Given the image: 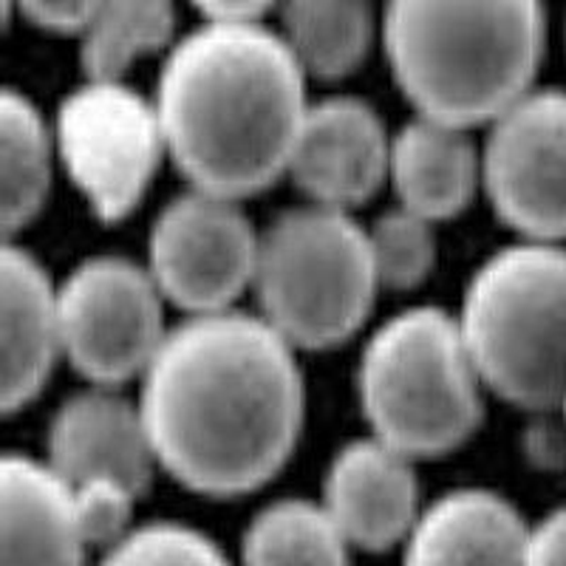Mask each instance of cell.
Masks as SVG:
<instances>
[{
    "label": "cell",
    "instance_id": "cell-3",
    "mask_svg": "<svg viewBox=\"0 0 566 566\" xmlns=\"http://www.w3.org/2000/svg\"><path fill=\"white\" fill-rule=\"evenodd\" d=\"M382 40L417 114L468 130L490 125L535 88L547 12L533 0H399L382 12Z\"/></svg>",
    "mask_w": 566,
    "mask_h": 566
},
{
    "label": "cell",
    "instance_id": "cell-29",
    "mask_svg": "<svg viewBox=\"0 0 566 566\" xmlns=\"http://www.w3.org/2000/svg\"><path fill=\"white\" fill-rule=\"evenodd\" d=\"M560 413H564V417H566V406H564V411H560Z\"/></svg>",
    "mask_w": 566,
    "mask_h": 566
},
{
    "label": "cell",
    "instance_id": "cell-14",
    "mask_svg": "<svg viewBox=\"0 0 566 566\" xmlns=\"http://www.w3.org/2000/svg\"><path fill=\"white\" fill-rule=\"evenodd\" d=\"M60 340L57 286L38 258L12 241L0 255V406H29L52 374Z\"/></svg>",
    "mask_w": 566,
    "mask_h": 566
},
{
    "label": "cell",
    "instance_id": "cell-22",
    "mask_svg": "<svg viewBox=\"0 0 566 566\" xmlns=\"http://www.w3.org/2000/svg\"><path fill=\"white\" fill-rule=\"evenodd\" d=\"M366 232L380 286L411 290L431 275L437 264L433 221L422 219L406 207H394V210L380 212Z\"/></svg>",
    "mask_w": 566,
    "mask_h": 566
},
{
    "label": "cell",
    "instance_id": "cell-18",
    "mask_svg": "<svg viewBox=\"0 0 566 566\" xmlns=\"http://www.w3.org/2000/svg\"><path fill=\"white\" fill-rule=\"evenodd\" d=\"M54 134L18 88L0 94V221L7 241L43 207L52 181Z\"/></svg>",
    "mask_w": 566,
    "mask_h": 566
},
{
    "label": "cell",
    "instance_id": "cell-5",
    "mask_svg": "<svg viewBox=\"0 0 566 566\" xmlns=\"http://www.w3.org/2000/svg\"><path fill=\"white\" fill-rule=\"evenodd\" d=\"M482 388L457 315L439 306L388 317L357 366L360 408L374 437L411 459L453 451L476 431Z\"/></svg>",
    "mask_w": 566,
    "mask_h": 566
},
{
    "label": "cell",
    "instance_id": "cell-13",
    "mask_svg": "<svg viewBox=\"0 0 566 566\" xmlns=\"http://www.w3.org/2000/svg\"><path fill=\"white\" fill-rule=\"evenodd\" d=\"M413 459L371 437L352 439L332 457L323 479V510L352 547L406 544L417 524L419 482Z\"/></svg>",
    "mask_w": 566,
    "mask_h": 566
},
{
    "label": "cell",
    "instance_id": "cell-4",
    "mask_svg": "<svg viewBox=\"0 0 566 566\" xmlns=\"http://www.w3.org/2000/svg\"><path fill=\"white\" fill-rule=\"evenodd\" d=\"M457 321L484 388L530 411H564L566 244L499 247L470 275Z\"/></svg>",
    "mask_w": 566,
    "mask_h": 566
},
{
    "label": "cell",
    "instance_id": "cell-6",
    "mask_svg": "<svg viewBox=\"0 0 566 566\" xmlns=\"http://www.w3.org/2000/svg\"><path fill=\"white\" fill-rule=\"evenodd\" d=\"M258 315L295 348H326L352 337L374 306L380 277L368 232L346 210L301 205L261 230Z\"/></svg>",
    "mask_w": 566,
    "mask_h": 566
},
{
    "label": "cell",
    "instance_id": "cell-15",
    "mask_svg": "<svg viewBox=\"0 0 566 566\" xmlns=\"http://www.w3.org/2000/svg\"><path fill=\"white\" fill-rule=\"evenodd\" d=\"M530 524L484 488H457L422 507L402 566H527Z\"/></svg>",
    "mask_w": 566,
    "mask_h": 566
},
{
    "label": "cell",
    "instance_id": "cell-2",
    "mask_svg": "<svg viewBox=\"0 0 566 566\" xmlns=\"http://www.w3.org/2000/svg\"><path fill=\"white\" fill-rule=\"evenodd\" d=\"M154 103L190 187L235 201L290 170L310 111L306 71L266 20H201L165 57Z\"/></svg>",
    "mask_w": 566,
    "mask_h": 566
},
{
    "label": "cell",
    "instance_id": "cell-28",
    "mask_svg": "<svg viewBox=\"0 0 566 566\" xmlns=\"http://www.w3.org/2000/svg\"><path fill=\"white\" fill-rule=\"evenodd\" d=\"M196 12L201 14V20L212 23H264L272 7L261 0H227V3L219 0V3H199Z\"/></svg>",
    "mask_w": 566,
    "mask_h": 566
},
{
    "label": "cell",
    "instance_id": "cell-8",
    "mask_svg": "<svg viewBox=\"0 0 566 566\" xmlns=\"http://www.w3.org/2000/svg\"><path fill=\"white\" fill-rule=\"evenodd\" d=\"M60 340L85 380L116 388L142 377L170 328L148 266L123 255H91L57 286Z\"/></svg>",
    "mask_w": 566,
    "mask_h": 566
},
{
    "label": "cell",
    "instance_id": "cell-7",
    "mask_svg": "<svg viewBox=\"0 0 566 566\" xmlns=\"http://www.w3.org/2000/svg\"><path fill=\"white\" fill-rule=\"evenodd\" d=\"M52 134L65 170L103 221L134 210L168 154L156 103L123 80H85L71 88Z\"/></svg>",
    "mask_w": 566,
    "mask_h": 566
},
{
    "label": "cell",
    "instance_id": "cell-25",
    "mask_svg": "<svg viewBox=\"0 0 566 566\" xmlns=\"http://www.w3.org/2000/svg\"><path fill=\"white\" fill-rule=\"evenodd\" d=\"M20 12L52 32L83 34L97 12V3L94 0H34V3H23Z\"/></svg>",
    "mask_w": 566,
    "mask_h": 566
},
{
    "label": "cell",
    "instance_id": "cell-21",
    "mask_svg": "<svg viewBox=\"0 0 566 566\" xmlns=\"http://www.w3.org/2000/svg\"><path fill=\"white\" fill-rule=\"evenodd\" d=\"M176 12L165 0H114L80 34V63L88 80H119L130 60L170 43Z\"/></svg>",
    "mask_w": 566,
    "mask_h": 566
},
{
    "label": "cell",
    "instance_id": "cell-1",
    "mask_svg": "<svg viewBox=\"0 0 566 566\" xmlns=\"http://www.w3.org/2000/svg\"><path fill=\"white\" fill-rule=\"evenodd\" d=\"M139 413L156 464L207 495L270 482L295 451L303 374L295 346L261 315H190L170 326L139 377Z\"/></svg>",
    "mask_w": 566,
    "mask_h": 566
},
{
    "label": "cell",
    "instance_id": "cell-17",
    "mask_svg": "<svg viewBox=\"0 0 566 566\" xmlns=\"http://www.w3.org/2000/svg\"><path fill=\"white\" fill-rule=\"evenodd\" d=\"M388 181L399 207L428 221L451 219L482 185V150L464 128L417 114L391 134Z\"/></svg>",
    "mask_w": 566,
    "mask_h": 566
},
{
    "label": "cell",
    "instance_id": "cell-24",
    "mask_svg": "<svg viewBox=\"0 0 566 566\" xmlns=\"http://www.w3.org/2000/svg\"><path fill=\"white\" fill-rule=\"evenodd\" d=\"M139 495L114 479H91L71 488V504L80 535L88 549H111L134 530V504Z\"/></svg>",
    "mask_w": 566,
    "mask_h": 566
},
{
    "label": "cell",
    "instance_id": "cell-11",
    "mask_svg": "<svg viewBox=\"0 0 566 566\" xmlns=\"http://www.w3.org/2000/svg\"><path fill=\"white\" fill-rule=\"evenodd\" d=\"M391 134L366 99L335 94L310 105L286 174L315 205L346 210L388 179Z\"/></svg>",
    "mask_w": 566,
    "mask_h": 566
},
{
    "label": "cell",
    "instance_id": "cell-9",
    "mask_svg": "<svg viewBox=\"0 0 566 566\" xmlns=\"http://www.w3.org/2000/svg\"><path fill=\"white\" fill-rule=\"evenodd\" d=\"M261 232L235 199L185 190L156 212L148 272L161 297L190 315L232 310L252 286Z\"/></svg>",
    "mask_w": 566,
    "mask_h": 566
},
{
    "label": "cell",
    "instance_id": "cell-10",
    "mask_svg": "<svg viewBox=\"0 0 566 566\" xmlns=\"http://www.w3.org/2000/svg\"><path fill=\"white\" fill-rule=\"evenodd\" d=\"M493 210L527 241H566V88L527 91L493 119L482 148Z\"/></svg>",
    "mask_w": 566,
    "mask_h": 566
},
{
    "label": "cell",
    "instance_id": "cell-12",
    "mask_svg": "<svg viewBox=\"0 0 566 566\" xmlns=\"http://www.w3.org/2000/svg\"><path fill=\"white\" fill-rule=\"evenodd\" d=\"M45 464L69 488L114 479L142 495L154 479L156 457L139 406L116 388L91 386L71 394L45 431Z\"/></svg>",
    "mask_w": 566,
    "mask_h": 566
},
{
    "label": "cell",
    "instance_id": "cell-19",
    "mask_svg": "<svg viewBox=\"0 0 566 566\" xmlns=\"http://www.w3.org/2000/svg\"><path fill=\"white\" fill-rule=\"evenodd\" d=\"M348 544L323 504L277 499L241 535V566H348Z\"/></svg>",
    "mask_w": 566,
    "mask_h": 566
},
{
    "label": "cell",
    "instance_id": "cell-23",
    "mask_svg": "<svg viewBox=\"0 0 566 566\" xmlns=\"http://www.w3.org/2000/svg\"><path fill=\"white\" fill-rule=\"evenodd\" d=\"M97 566H232L210 535L181 522L136 524Z\"/></svg>",
    "mask_w": 566,
    "mask_h": 566
},
{
    "label": "cell",
    "instance_id": "cell-20",
    "mask_svg": "<svg viewBox=\"0 0 566 566\" xmlns=\"http://www.w3.org/2000/svg\"><path fill=\"white\" fill-rule=\"evenodd\" d=\"M283 40L306 74L335 80L368 52L374 12L360 0H292L277 12Z\"/></svg>",
    "mask_w": 566,
    "mask_h": 566
},
{
    "label": "cell",
    "instance_id": "cell-26",
    "mask_svg": "<svg viewBox=\"0 0 566 566\" xmlns=\"http://www.w3.org/2000/svg\"><path fill=\"white\" fill-rule=\"evenodd\" d=\"M527 566H566V504L530 524Z\"/></svg>",
    "mask_w": 566,
    "mask_h": 566
},
{
    "label": "cell",
    "instance_id": "cell-16",
    "mask_svg": "<svg viewBox=\"0 0 566 566\" xmlns=\"http://www.w3.org/2000/svg\"><path fill=\"white\" fill-rule=\"evenodd\" d=\"M3 566H85L71 488L45 462L9 451L0 462Z\"/></svg>",
    "mask_w": 566,
    "mask_h": 566
},
{
    "label": "cell",
    "instance_id": "cell-27",
    "mask_svg": "<svg viewBox=\"0 0 566 566\" xmlns=\"http://www.w3.org/2000/svg\"><path fill=\"white\" fill-rule=\"evenodd\" d=\"M527 453L541 468H555L566 462V417L560 413V422H553L549 413L535 424H530Z\"/></svg>",
    "mask_w": 566,
    "mask_h": 566
}]
</instances>
